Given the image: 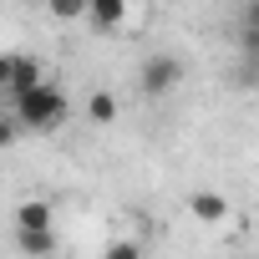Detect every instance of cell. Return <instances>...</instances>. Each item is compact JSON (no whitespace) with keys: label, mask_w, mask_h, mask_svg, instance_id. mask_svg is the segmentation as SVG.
Instances as JSON below:
<instances>
[{"label":"cell","mask_w":259,"mask_h":259,"mask_svg":"<svg viewBox=\"0 0 259 259\" xmlns=\"http://www.w3.org/2000/svg\"><path fill=\"white\" fill-rule=\"evenodd\" d=\"M21 122H26V133H56V127L71 117V102H66V92L56 87V81H41L36 92H26V97H16V102H6Z\"/></svg>","instance_id":"6da1fadb"},{"label":"cell","mask_w":259,"mask_h":259,"mask_svg":"<svg viewBox=\"0 0 259 259\" xmlns=\"http://www.w3.org/2000/svg\"><path fill=\"white\" fill-rule=\"evenodd\" d=\"M46 76H41V61L36 56H21V51H11L6 61H0V87H6V102H16V97H26V92H36Z\"/></svg>","instance_id":"7a4b0ae2"},{"label":"cell","mask_w":259,"mask_h":259,"mask_svg":"<svg viewBox=\"0 0 259 259\" xmlns=\"http://www.w3.org/2000/svg\"><path fill=\"white\" fill-rule=\"evenodd\" d=\"M183 81V61L178 56H148L143 66H138V87H143V97H163V92H173Z\"/></svg>","instance_id":"3957f363"},{"label":"cell","mask_w":259,"mask_h":259,"mask_svg":"<svg viewBox=\"0 0 259 259\" xmlns=\"http://www.w3.org/2000/svg\"><path fill=\"white\" fill-rule=\"evenodd\" d=\"M127 11H133V0H92V16H87V26H92L97 36H112V31H122Z\"/></svg>","instance_id":"277c9868"},{"label":"cell","mask_w":259,"mask_h":259,"mask_svg":"<svg viewBox=\"0 0 259 259\" xmlns=\"http://www.w3.org/2000/svg\"><path fill=\"white\" fill-rule=\"evenodd\" d=\"M188 213H193L198 224H224V219H229V198L213 193V188H198V193L188 198Z\"/></svg>","instance_id":"5b68a950"},{"label":"cell","mask_w":259,"mask_h":259,"mask_svg":"<svg viewBox=\"0 0 259 259\" xmlns=\"http://www.w3.org/2000/svg\"><path fill=\"white\" fill-rule=\"evenodd\" d=\"M56 224V208L46 203V198H26V203H16V229H51Z\"/></svg>","instance_id":"8992f818"},{"label":"cell","mask_w":259,"mask_h":259,"mask_svg":"<svg viewBox=\"0 0 259 259\" xmlns=\"http://www.w3.org/2000/svg\"><path fill=\"white\" fill-rule=\"evenodd\" d=\"M16 249L31 254V259H46V254L56 249V234H51V229H16Z\"/></svg>","instance_id":"52a82bcc"},{"label":"cell","mask_w":259,"mask_h":259,"mask_svg":"<svg viewBox=\"0 0 259 259\" xmlns=\"http://www.w3.org/2000/svg\"><path fill=\"white\" fill-rule=\"evenodd\" d=\"M46 16L61 21V26H81L92 16V0H46Z\"/></svg>","instance_id":"ba28073f"},{"label":"cell","mask_w":259,"mask_h":259,"mask_svg":"<svg viewBox=\"0 0 259 259\" xmlns=\"http://www.w3.org/2000/svg\"><path fill=\"white\" fill-rule=\"evenodd\" d=\"M87 122H97V127H107V122H117V97H112L107 87L87 97Z\"/></svg>","instance_id":"9c48e42d"},{"label":"cell","mask_w":259,"mask_h":259,"mask_svg":"<svg viewBox=\"0 0 259 259\" xmlns=\"http://www.w3.org/2000/svg\"><path fill=\"white\" fill-rule=\"evenodd\" d=\"M102 259H143V249H138L133 239H117V244H112V249H107Z\"/></svg>","instance_id":"30bf717a"},{"label":"cell","mask_w":259,"mask_h":259,"mask_svg":"<svg viewBox=\"0 0 259 259\" xmlns=\"http://www.w3.org/2000/svg\"><path fill=\"white\" fill-rule=\"evenodd\" d=\"M239 51L244 56H259V26H239Z\"/></svg>","instance_id":"8fae6325"},{"label":"cell","mask_w":259,"mask_h":259,"mask_svg":"<svg viewBox=\"0 0 259 259\" xmlns=\"http://www.w3.org/2000/svg\"><path fill=\"white\" fill-rule=\"evenodd\" d=\"M239 26H259V0H244L239 6Z\"/></svg>","instance_id":"7c38bea8"}]
</instances>
